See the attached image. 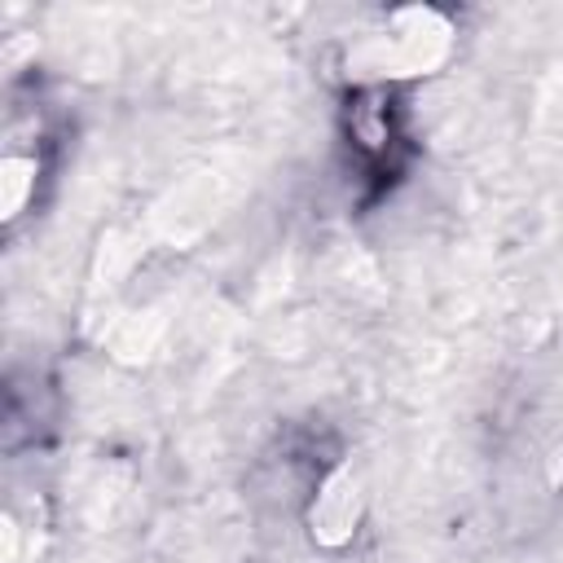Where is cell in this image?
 Listing matches in <instances>:
<instances>
[{
	"mask_svg": "<svg viewBox=\"0 0 563 563\" xmlns=\"http://www.w3.org/2000/svg\"><path fill=\"white\" fill-rule=\"evenodd\" d=\"M356 515H361V484H356V475H352L347 466H339V471L321 484V493H317V501H312V515H308L312 537L325 541V545H343V541L352 537Z\"/></svg>",
	"mask_w": 563,
	"mask_h": 563,
	"instance_id": "cell-1",
	"label": "cell"
},
{
	"mask_svg": "<svg viewBox=\"0 0 563 563\" xmlns=\"http://www.w3.org/2000/svg\"><path fill=\"white\" fill-rule=\"evenodd\" d=\"M31 176H35V158H18L9 154L0 167V185H4V220H13L31 194Z\"/></svg>",
	"mask_w": 563,
	"mask_h": 563,
	"instance_id": "cell-2",
	"label": "cell"
}]
</instances>
